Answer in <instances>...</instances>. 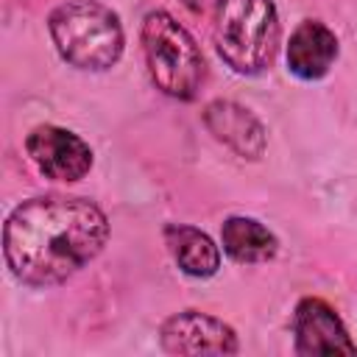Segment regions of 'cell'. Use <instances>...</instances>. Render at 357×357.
Returning a JSON list of instances; mask_svg holds the SVG:
<instances>
[{"label": "cell", "instance_id": "3", "mask_svg": "<svg viewBox=\"0 0 357 357\" xmlns=\"http://www.w3.org/2000/svg\"><path fill=\"white\" fill-rule=\"evenodd\" d=\"M279 45V14L271 0H220L215 8V47L240 75L262 73Z\"/></svg>", "mask_w": 357, "mask_h": 357}, {"label": "cell", "instance_id": "5", "mask_svg": "<svg viewBox=\"0 0 357 357\" xmlns=\"http://www.w3.org/2000/svg\"><path fill=\"white\" fill-rule=\"evenodd\" d=\"M25 151L36 170L53 181H78L92 167L89 145L61 126H36L25 139Z\"/></svg>", "mask_w": 357, "mask_h": 357}, {"label": "cell", "instance_id": "10", "mask_svg": "<svg viewBox=\"0 0 357 357\" xmlns=\"http://www.w3.org/2000/svg\"><path fill=\"white\" fill-rule=\"evenodd\" d=\"M165 243L176 259V265L195 279H206L212 273H218L220 268V251L218 245L209 240V234H204L201 229L192 226H181V223H170L165 229Z\"/></svg>", "mask_w": 357, "mask_h": 357}, {"label": "cell", "instance_id": "1", "mask_svg": "<svg viewBox=\"0 0 357 357\" xmlns=\"http://www.w3.org/2000/svg\"><path fill=\"white\" fill-rule=\"evenodd\" d=\"M109 237V220L86 198L45 195L20 204L3 229L6 265L22 284L50 287L89 265Z\"/></svg>", "mask_w": 357, "mask_h": 357}, {"label": "cell", "instance_id": "8", "mask_svg": "<svg viewBox=\"0 0 357 357\" xmlns=\"http://www.w3.org/2000/svg\"><path fill=\"white\" fill-rule=\"evenodd\" d=\"M204 123L215 134V139L229 145L243 159H259L262 156V151H265V128L240 103H234V100H212L204 109Z\"/></svg>", "mask_w": 357, "mask_h": 357}, {"label": "cell", "instance_id": "6", "mask_svg": "<svg viewBox=\"0 0 357 357\" xmlns=\"http://www.w3.org/2000/svg\"><path fill=\"white\" fill-rule=\"evenodd\" d=\"M162 349L170 354H234L237 335L220 318L198 310L170 315L159 329Z\"/></svg>", "mask_w": 357, "mask_h": 357}, {"label": "cell", "instance_id": "9", "mask_svg": "<svg viewBox=\"0 0 357 357\" xmlns=\"http://www.w3.org/2000/svg\"><path fill=\"white\" fill-rule=\"evenodd\" d=\"M335 59H337V39L324 22L304 20L293 31L290 45H287V67L296 78L318 81L329 73Z\"/></svg>", "mask_w": 357, "mask_h": 357}, {"label": "cell", "instance_id": "12", "mask_svg": "<svg viewBox=\"0 0 357 357\" xmlns=\"http://www.w3.org/2000/svg\"><path fill=\"white\" fill-rule=\"evenodd\" d=\"M181 3H184V6H190V8H198L204 0H181Z\"/></svg>", "mask_w": 357, "mask_h": 357}, {"label": "cell", "instance_id": "7", "mask_svg": "<svg viewBox=\"0 0 357 357\" xmlns=\"http://www.w3.org/2000/svg\"><path fill=\"white\" fill-rule=\"evenodd\" d=\"M293 335L298 354H357L343 321L324 298H301L293 312Z\"/></svg>", "mask_w": 357, "mask_h": 357}, {"label": "cell", "instance_id": "11", "mask_svg": "<svg viewBox=\"0 0 357 357\" xmlns=\"http://www.w3.org/2000/svg\"><path fill=\"white\" fill-rule=\"evenodd\" d=\"M220 240H223V251L240 265L268 262L279 251V240L273 237V231H268L259 220L243 215H234L223 223Z\"/></svg>", "mask_w": 357, "mask_h": 357}, {"label": "cell", "instance_id": "4", "mask_svg": "<svg viewBox=\"0 0 357 357\" xmlns=\"http://www.w3.org/2000/svg\"><path fill=\"white\" fill-rule=\"evenodd\" d=\"M139 36L153 84L178 100L195 98L204 81V56L187 28L167 11H151L142 20Z\"/></svg>", "mask_w": 357, "mask_h": 357}, {"label": "cell", "instance_id": "2", "mask_svg": "<svg viewBox=\"0 0 357 357\" xmlns=\"http://www.w3.org/2000/svg\"><path fill=\"white\" fill-rule=\"evenodd\" d=\"M47 28L59 56L78 70H109L123 53V28L112 8L95 0H70L53 8Z\"/></svg>", "mask_w": 357, "mask_h": 357}]
</instances>
